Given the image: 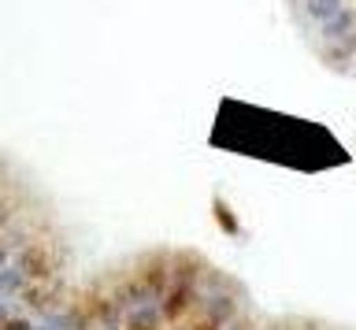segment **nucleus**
<instances>
[{
	"label": "nucleus",
	"instance_id": "obj_6",
	"mask_svg": "<svg viewBox=\"0 0 356 330\" xmlns=\"http://www.w3.org/2000/svg\"><path fill=\"white\" fill-rule=\"evenodd\" d=\"M111 297H115V304L122 308V315L130 312V308H141V304H149V301H156V297L145 290V286L134 279V271L127 274V279H119V286H111Z\"/></svg>",
	"mask_w": 356,
	"mask_h": 330
},
{
	"label": "nucleus",
	"instance_id": "obj_15",
	"mask_svg": "<svg viewBox=\"0 0 356 330\" xmlns=\"http://www.w3.org/2000/svg\"><path fill=\"white\" fill-rule=\"evenodd\" d=\"M11 223V208H4V204H0V230H4Z\"/></svg>",
	"mask_w": 356,
	"mask_h": 330
},
{
	"label": "nucleus",
	"instance_id": "obj_4",
	"mask_svg": "<svg viewBox=\"0 0 356 330\" xmlns=\"http://www.w3.org/2000/svg\"><path fill=\"white\" fill-rule=\"evenodd\" d=\"M134 279L160 301L167 293V286H171V256H167V252H149V256H141L134 263Z\"/></svg>",
	"mask_w": 356,
	"mask_h": 330
},
{
	"label": "nucleus",
	"instance_id": "obj_3",
	"mask_svg": "<svg viewBox=\"0 0 356 330\" xmlns=\"http://www.w3.org/2000/svg\"><path fill=\"white\" fill-rule=\"evenodd\" d=\"M11 263L26 274V282H49V279H56V267H60L56 252L44 245V241H26V245L15 252Z\"/></svg>",
	"mask_w": 356,
	"mask_h": 330
},
{
	"label": "nucleus",
	"instance_id": "obj_14",
	"mask_svg": "<svg viewBox=\"0 0 356 330\" xmlns=\"http://www.w3.org/2000/svg\"><path fill=\"white\" fill-rule=\"evenodd\" d=\"M227 330H252V319H249V315H245V312H241V315H238V319H234V323H230Z\"/></svg>",
	"mask_w": 356,
	"mask_h": 330
},
{
	"label": "nucleus",
	"instance_id": "obj_10",
	"mask_svg": "<svg viewBox=\"0 0 356 330\" xmlns=\"http://www.w3.org/2000/svg\"><path fill=\"white\" fill-rule=\"evenodd\" d=\"M26 290V274H22L15 263H8V267H0V297L11 301V297H19Z\"/></svg>",
	"mask_w": 356,
	"mask_h": 330
},
{
	"label": "nucleus",
	"instance_id": "obj_16",
	"mask_svg": "<svg viewBox=\"0 0 356 330\" xmlns=\"http://www.w3.org/2000/svg\"><path fill=\"white\" fill-rule=\"evenodd\" d=\"M8 315H11V304L4 301V297H0V323H4V319H8Z\"/></svg>",
	"mask_w": 356,
	"mask_h": 330
},
{
	"label": "nucleus",
	"instance_id": "obj_17",
	"mask_svg": "<svg viewBox=\"0 0 356 330\" xmlns=\"http://www.w3.org/2000/svg\"><path fill=\"white\" fill-rule=\"evenodd\" d=\"M33 330H52V327H49V323H38V327H33Z\"/></svg>",
	"mask_w": 356,
	"mask_h": 330
},
{
	"label": "nucleus",
	"instance_id": "obj_5",
	"mask_svg": "<svg viewBox=\"0 0 356 330\" xmlns=\"http://www.w3.org/2000/svg\"><path fill=\"white\" fill-rule=\"evenodd\" d=\"M56 297H63V282L49 279V282H26V290H22L15 301L26 308V312H49L56 304Z\"/></svg>",
	"mask_w": 356,
	"mask_h": 330
},
{
	"label": "nucleus",
	"instance_id": "obj_1",
	"mask_svg": "<svg viewBox=\"0 0 356 330\" xmlns=\"http://www.w3.org/2000/svg\"><path fill=\"white\" fill-rule=\"evenodd\" d=\"M241 315V282H227L211 293H200L193 315L186 319L182 330H227Z\"/></svg>",
	"mask_w": 356,
	"mask_h": 330
},
{
	"label": "nucleus",
	"instance_id": "obj_11",
	"mask_svg": "<svg viewBox=\"0 0 356 330\" xmlns=\"http://www.w3.org/2000/svg\"><path fill=\"white\" fill-rule=\"evenodd\" d=\"M211 215H216V223L222 226V234H230V238H238V234H241L238 215L230 212V204L222 201V197H216V201H211Z\"/></svg>",
	"mask_w": 356,
	"mask_h": 330
},
{
	"label": "nucleus",
	"instance_id": "obj_7",
	"mask_svg": "<svg viewBox=\"0 0 356 330\" xmlns=\"http://www.w3.org/2000/svg\"><path fill=\"white\" fill-rule=\"evenodd\" d=\"M316 30H319V41H323V45H338V41H345L349 34H356V8L345 4L341 12L330 19V23H323V26H316Z\"/></svg>",
	"mask_w": 356,
	"mask_h": 330
},
{
	"label": "nucleus",
	"instance_id": "obj_13",
	"mask_svg": "<svg viewBox=\"0 0 356 330\" xmlns=\"http://www.w3.org/2000/svg\"><path fill=\"white\" fill-rule=\"evenodd\" d=\"M11 260H15V249H11V245H8V241H4V238H0V267H8V263H11Z\"/></svg>",
	"mask_w": 356,
	"mask_h": 330
},
{
	"label": "nucleus",
	"instance_id": "obj_2",
	"mask_svg": "<svg viewBox=\"0 0 356 330\" xmlns=\"http://www.w3.org/2000/svg\"><path fill=\"white\" fill-rule=\"evenodd\" d=\"M197 301H200V282H178V279H171V286H167V293L160 297L163 323L171 327V330L186 327V319L193 315Z\"/></svg>",
	"mask_w": 356,
	"mask_h": 330
},
{
	"label": "nucleus",
	"instance_id": "obj_9",
	"mask_svg": "<svg viewBox=\"0 0 356 330\" xmlns=\"http://www.w3.org/2000/svg\"><path fill=\"white\" fill-rule=\"evenodd\" d=\"M341 8H345V0H305V15H308V23H312V26L330 23V19L338 15Z\"/></svg>",
	"mask_w": 356,
	"mask_h": 330
},
{
	"label": "nucleus",
	"instance_id": "obj_12",
	"mask_svg": "<svg viewBox=\"0 0 356 330\" xmlns=\"http://www.w3.org/2000/svg\"><path fill=\"white\" fill-rule=\"evenodd\" d=\"M33 327H38V323H33L30 315H15V312H11L4 323H0V330H33Z\"/></svg>",
	"mask_w": 356,
	"mask_h": 330
},
{
	"label": "nucleus",
	"instance_id": "obj_8",
	"mask_svg": "<svg viewBox=\"0 0 356 330\" xmlns=\"http://www.w3.org/2000/svg\"><path fill=\"white\" fill-rule=\"evenodd\" d=\"M122 330H167L163 323V312H160V301H149L141 308H130L122 315Z\"/></svg>",
	"mask_w": 356,
	"mask_h": 330
}]
</instances>
